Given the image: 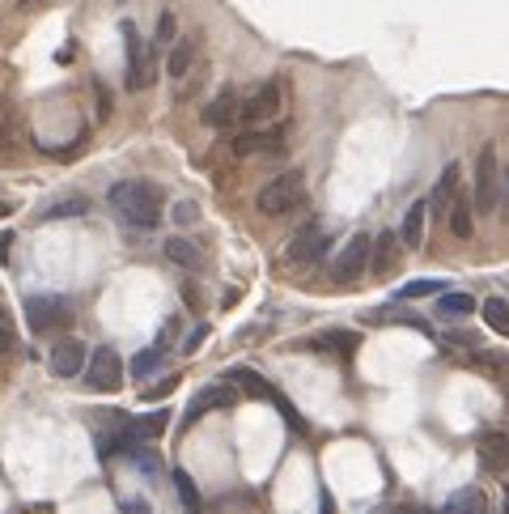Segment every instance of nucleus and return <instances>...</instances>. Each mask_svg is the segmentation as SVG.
<instances>
[{"mask_svg": "<svg viewBox=\"0 0 509 514\" xmlns=\"http://www.w3.org/2000/svg\"><path fill=\"white\" fill-rule=\"evenodd\" d=\"M107 205L115 209V217L124 225H132V230H153L165 213V195L157 183L127 179V183H115V187H110Z\"/></svg>", "mask_w": 509, "mask_h": 514, "instance_id": "f257e3e1", "label": "nucleus"}, {"mask_svg": "<svg viewBox=\"0 0 509 514\" xmlns=\"http://www.w3.org/2000/svg\"><path fill=\"white\" fill-rule=\"evenodd\" d=\"M501 195H505V170L496 162V149L484 145L480 157H476V179H471V205L480 217H493L501 209Z\"/></svg>", "mask_w": 509, "mask_h": 514, "instance_id": "f03ea898", "label": "nucleus"}, {"mask_svg": "<svg viewBox=\"0 0 509 514\" xmlns=\"http://www.w3.org/2000/svg\"><path fill=\"white\" fill-rule=\"evenodd\" d=\"M302 200H306L302 170H285V175H276V179H268L259 187V195H255V205H259L263 217H285V213H293Z\"/></svg>", "mask_w": 509, "mask_h": 514, "instance_id": "7ed1b4c3", "label": "nucleus"}, {"mask_svg": "<svg viewBox=\"0 0 509 514\" xmlns=\"http://www.w3.org/2000/svg\"><path fill=\"white\" fill-rule=\"evenodd\" d=\"M26 323L30 332H60L72 323V302L64 293H34L26 298Z\"/></svg>", "mask_w": 509, "mask_h": 514, "instance_id": "20e7f679", "label": "nucleus"}, {"mask_svg": "<svg viewBox=\"0 0 509 514\" xmlns=\"http://www.w3.org/2000/svg\"><path fill=\"white\" fill-rule=\"evenodd\" d=\"M280 102H285V94H280V81H259L247 98H242V107H238V124H247V128L276 124Z\"/></svg>", "mask_w": 509, "mask_h": 514, "instance_id": "39448f33", "label": "nucleus"}, {"mask_svg": "<svg viewBox=\"0 0 509 514\" xmlns=\"http://www.w3.org/2000/svg\"><path fill=\"white\" fill-rule=\"evenodd\" d=\"M124 47H127V90L153 85V77H157V47L140 43L132 22H124Z\"/></svg>", "mask_w": 509, "mask_h": 514, "instance_id": "423d86ee", "label": "nucleus"}, {"mask_svg": "<svg viewBox=\"0 0 509 514\" xmlns=\"http://www.w3.org/2000/svg\"><path fill=\"white\" fill-rule=\"evenodd\" d=\"M370 255H373V238L353 234L344 243V251L335 255V264H331V281H335V285H353V281H361L365 277V268H370Z\"/></svg>", "mask_w": 509, "mask_h": 514, "instance_id": "0eeeda50", "label": "nucleus"}, {"mask_svg": "<svg viewBox=\"0 0 509 514\" xmlns=\"http://www.w3.org/2000/svg\"><path fill=\"white\" fill-rule=\"evenodd\" d=\"M85 387L90 391H119L124 387V357L110 345L94 348L90 353V366H85Z\"/></svg>", "mask_w": 509, "mask_h": 514, "instance_id": "6e6552de", "label": "nucleus"}, {"mask_svg": "<svg viewBox=\"0 0 509 514\" xmlns=\"http://www.w3.org/2000/svg\"><path fill=\"white\" fill-rule=\"evenodd\" d=\"M327 251H331V234L318 222H310V225H302V230L289 238L285 260H289V264H297V268H310V264H318Z\"/></svg>", "mask_w": 509, "mask_h": 514, "instance_id": "1a4fd4ad", "label": "nucleus"}, {"mask_svg": "<svg viewBox=\"0 0 509 514\" xmlns=\"http://www.w3.org/2000/svg\"><path fill=\"white\" fill-rule=\"evenodd\" d=\"M85 366H90V348H85L77 336L55 340V348L47 353V370H52L55 378H77V375H85Z\"/></svg>", "mask_w": 509, "mask_h": 514, "instance_id": "9d476101", "label": "nucleus"}, {"mask_svg": "<svg viewBox=\"0 0 509 514\" xmlns=\"http://www.w3.org/2000/svg\"><path fill=\"white\" fill-rule=\"evenodd\" d=\"M476 455L488 476H509V438L501 430H484L476 438Z\"/></svg>", "mask_w": 509, "mask_h": 514, "instance_id": "9b49d317", "label": "nucleus"}, {"mask_svg": "<svg viewBox=\"0 0 509 514\" xmlns=\"http://www.w3.org/2000/svg\"><path fill=\"white\" fill-rule=\"evenodd\" d=\"M458 179H463L458 162H450V167L438 175L433 195H429V213H433V222H446V217H450V209H455V200H458Z\"/></svg>", "mask_w": 509, "mask_h": 514, "instance_id": "f8f14e48", "label": "nucleus"}, {"mask_svg": "<svg viewBox=\"0 0 509 514\" xmlns=\"http://www.w3.org/2000/svg\"><path fill=\"white\" fill-rule=\"evenodd\" d=\"M285 149V132L280 128H247L242 137H234L238 157H255V153H280Z\"/></svg>", "mask_w": 509, "mask_h": 514, "instance_id": "ddd939ff", "label": "nucleus"}, {"mask_svg": "<svg viewBox=\"0 0 509 514\" xmlns=\"http://www.w3.org/2000/svg\"><path fill=\"white\" fill-rule=\"evenodd\" d=\"M119 455H145V438H140L132 425L119 433H110V438H98V459L107 463V459H119Z\"/></svg>", "mask_w": 509, "mask_h": 514, "instance_id": "4468645a", "label": "nucleus"}, {"mask_svg": "<svg viewBox=\"0 0 509 514\" xmlns=\"http://www.w3.org/2000/svg\"><path fill=\"white\" fill-rule=\"evenodd\" d=\"M238 107H242V98H238L230 85H225V90H221V94L204 107V115H200V119H204L208 128H230L238 119Z\"/></svg>", "mask_w": 509, "mask_h": 514, "instance_id": "2eb2a0df", "label": "nucleus"}, {"mask_svg": "<svg viewBox=\"0 0 509 514\" xmlns=\"http://www.w3.org/2000/svg\"><path fill=\"white\" fill-rule=\"evenodd\" d=\"M425 222H429V200H416L412 209L403 213V225H400V243L408 251H420V243H425Z\"/></svg>", "mask_w": 509, "mask_h": 514, "instance_id": "dca6fc26", "label": "nucleus"}, {"mask_svg": "<svg viewBox=\"0 0 509 514\" xmlns=\"http://www.w3.org/2000/svg\"><path fill=\"white\" fill-rule=\"evenodd\" d=\"M230 400H234V391L225 387V383H212V387H204L192 404H187V425H192V421H200L204 413H212V408H230Z\"/></svg>", "mask_w": 509, "mask_h": 514, "instance_id": "f3484780", "label": "nucleus"}, {"mask_svg": "<svg viewBox=\"0 0 509 514\" xmlns=\"http://www.w3.org/2000/svg\"><path fill=\"white\" fill-rule=\"evenodd\" d=\"M395 264H400V234H395V230H382V234H378V243H373L370 268L378 272V277H386Z\"/></svg>", "mask_w": 509, "mask_h": 514, "instance_id": "a211bd4d", "label": "nucleus"}, {"mask_svg": "<svg viewBox=\"0 0 509 514\" xmlns=\"http://www.w3.org/2000/svg\"><path fill=\"white\" fill-rule=\"evenodd\" d=\"M195 56H200V43L195 39H179L174 47H170V60H165V72L174 77V81H183L187 72H192Z\"/></svg>", "mask_w": 509, "mask_h": 514, "instance_id": "6ab92c4d", "label": "nucleus"}, {"mask_svg": "<svg viewBox=\"0 0 509 514\" xmlns=\"http://www.w3.org/2000/svg\"><path fill=\"white\" fill-rule=\"evenodd\" d=\"M446 225H450V234L463 238V243L476 234V205H471L463 192H458V200H455V209H450V217H446Z\"/></svg>", "mask_w": 509, "mask_h": 514, "instance_id": "aec40b11", "label": "nucleus"}, {"mask_svg": "<svg viewBox=\"0 0 509 514\" xmlns=\"http://www.w3.org/2000/svg\"><path fill=\"white\" fill-rule=\"evenodd\" d=\"M165 260H170V264H179V268H187V272H195V268L204 264L200 247L187 243V238H165Z\"/></svg>", "mask_w": 509, "mask_h": 514, "instance_id": "412c9836", "label": "nucleus"}, {"mask_svg": "<svg viewBox=\"0 0 509 514\" xmlns=\"http://www.w3.org/2000/svg\"><path fill=\"white\" fill-rule=\"evenodd\" d=\"M441 514H488V506H484V493L480 489H455L450 493V501L441 506Z\"/></svg>", "mask_w": 509, "mask_h": 514, "instance_id": "4be33fe9", "label": "nucleus"}, {"mask_svg": "<svg viewBox=\"0 0 509 514\" xmlns=\"http://www.w3.org/2000/svg\"><path fill=\"white\" fill-rule=\"evenodd\" d=\"M310 348H318V353H353V348L361 345L357 332H318L306 340Z\"/></svg>", "mask_w": 509, "mask_h": 514, "instance_id": "5701e85b", "label": "nucleus"}, {"mask_svg": "<svg viewBox=\"0 0 509 514\" xmlns=\"http://www.w3.org/2000/svg\"><path fill=\"white\" fill-rule=\"evenodd\" d=\"M85 213H90V200H85V195H69V200L47 205L39 222H69V217H85Z\"/></svg>", "mask_w": 509, "mask_h": 514, "instance_id": "b1692460", "label": "nucleus"}, {"mask_svg": "<svg viewBox=\"0 0 509 514\" xmlns=\"http://www.w3.org/2000/svg\"><path fill=\"white\" fill-rule=\"evenodd\" d=\"M162 357H165V348L162 345H149L145 353H137V357H132V366H127V370H132V378H137V383H145V378H149L153 370L162 366Z\"/></svg>", "mask_w": 509, "mask_h": 514, "instance_id": "393cba45", "label": "nucleus"}, {"mask_svg": "<svg viewBox=\"0 0 509 514\" xmlns=\"http://www.w3.org/2000/svg\"><path fill=\"white\" fill-rule=\"evenodd\" d=\"M471 310H476L471 293H441L438 298V315H446V319H458V315H471Z\"/></svg>", "mask_w": 509, "mask_h": 514, "instance_id": "a878e982", "label": "nucleus"}, {"mask_svg": "<svg viewBox=\"0 0 509 514\" xmlns=\"http://www.w3.org/2000/svg\"><path fill=\"white\" fill-rule=\"evenodd\" d=\"M480 310H484V319H488V328H493V332L509 336V302H501V298H488Z\"/></svg>", "mask_w": 509, "mask_h": 514, "instance_id": "bb28decb", "label": "nucleus"}, {"mask_svg": "<svg viewBox=\"0 0 509 514\" xmlns=\"http://www.w3.org/2000/svg\"><path fill=\"white\" fill-rule=\"evenodd\" d=\"M174 485H179L183 510H187V514H200V489H195V481L183 472V468H174Z\"/></svg>", "mask_w": 509, "mask_h": 514, "instance_id": "cd10ccee", "label": "nucleus"}, {"mask_svg": "<svg viewBox=\"0 0 509 514\" xmlns=\"http://www.w3.org/2000/svg\"><path fill=\"white\" fill-rule=\"evenodd\" d=\"M433 293H446V281H433V277H420V281H412V285H403L400 290V298H433Z\"/></svg>", "mask_w": 509, "mask_h": 514, "instance_id": "c85d7f7f", "label": "nucleus"}, {"mask_svg": "<svg viewBox=\"0 0 509 514\" xmlns=\"http://www.w3.org/2000/svg\"><path fill=\"white\" fill-rule=\"evenodd\" d=\"M174 34H179V17L165 9V14L157 17V43H153V47H170V43H179Z\"/></svg>", "mask_w": 509, "mask_h": 514, "instance_id": "c756f323", "label": "nucleus"}, {"mask_svg": "<svg viewBox=\"0 0 509 514\" xmlns=\"http://www.w3.org/2000/svg\"><path fill=\"white\" fill-rule=\"evenodd\" d=\"M165 413H149V417H140L137 425H132V430L140 433V438H157V433H165Z\"/></svg>", "mask_w": 509, "mask_h": 514, "instance_id": "7c9ffc66", "label": "nucleus"}, {"mask_svg": "<svg viewBox=\"0 0 509 514\" xmlns=\"http://www.w3.org/2000/svg\"><path fill=\"white\" fill-rule=\"evenodd\" d=\"M195 217H200V209H195L192 200H179V205H174V222L179 225H192Z\"/></svg>", "mask_w": 509, "mask_h": 514, "instance_id": "2f4dec72", "label": "nucleus"}, {"mask_svg": "<svg viewBox=\"0 0 509 514\" xmlns=\"http://www.w3.org/2000/svg\"><path fill=\"white\" fill-rule=\"evenodd\" d=\"M174 387H179V378H162L157 387H149V400H162V395H170Z\"/></svg>", "mask_w": 509, "mask_h": 514, "instance_id": "473e14b6", "label": "nucleus"}, {"mask_svg": "<svg viewBox=\"0 0 509 514\" xmlns=\"http://www.w3.org/2000/svg\"><path fill=\"white\" fill-rule=\"evenodd\" d=\"M124 514H153V506L145 498H127L124 501Z\"/></svg>", "mask_w": 509, "mask_h": 514, "instance_id": "72a5a7b5", "label": "nucleus"}, {"mask_svg": "<svg viewBox=\"0 0 509 514\" xmlns=\"http://www.w3.org/2000/svg\"><path fill=\"white\" fill-rule=\"evenodd\" d=\"M9 340H14V336H9V315L0 310V345H9Z\"/></svg>", "mask_w": 509, "mask_h": 514, "instance_id": "f704fd0d", "label": "nucleus"}, {"mask_svg": "<svg viewBox=\"0 0 509 514\" xmlns=\"http://www.w3.org/2000/svg\"><path fill=\"white\" fill-rule=\"evenodd\" d=\"M9 247H14V234H9V230H0V260L9 255Z\"/></svg>", "mask_w": 509, "mask_h": 514, "instance_id": "c9c22d12", "label": "nucleus"}, {"mask_svg": "<svg viewBox=\"0 0 509 514\" xmlns=\"http://www.w3.org/2000/svg\"><path fill=\"white\" fill-rule=\"evenodd\" d=\"M9 145V119H5V107H0V149Z\"/></svg>", "mask_w": 509, "mask_h": 514, "instance_id": "e433bc0d", "label": "nucleus"}, {"mask_svg": "<svg viewBox=\"0 0 509 514\" xmlns=\"http://www.w3.org/2000/svg\"><path fill=\"white\" fill-rule=\"evenodd\" d=\"M318 514H335V501H331V493H323V498H318Z\"/></svg>", "mask_w": 509, "mask_h": 514, "instance_id": "4c0bfd02", "label": "nucleus"}, {"mask_svg": "<svg viewBox=\"0 0 509 514\" xmlns=\"http://www.w3.org/2000/svg\"><path fill=\"white\" fill-rule=\"evenodd\" d=\"M204 336H208V328H195V332L187 336V348H195V345H200V340H204Z\"/></svg>", "mask_w": 509, "mask_h": 514, "instance_id": "58836bf2", "label": "nucleus"}, {"mask_svg": "<svg viewBox=\"0 0 509 514\" xmlns=\"http://www.w3.org/2000/svg\"><path fill=\"white\" fill-rule=\"evenodd\" d=\"M505 217H509V167H505Z\"/></svg>", "mask_w": 509, "mask_h": 514, "instance_id": "ea45409f", "label": "nucleus"}, {"mask_svg": "<svg viewBox=\"0 0 509 514\" xmlns=\"http://www.w3.org/2000/svg\"><path fill=\"white\" fill-rule=\"evenodd\" d=\"M34 5H47V0H22V9H34Z\"/></svg>", "mask_w": 509, "mask_h": 514, "instance_id": "a19ab883", "label": "nucleus"}, {"mask_svg": "<svg viewBox=\"0 0 509 514\" xmlns=\"http://www.w3.org/2000/svg\"><path fill=\"white\" fill-rule=\"evenodd\" d=\"M9 213H14V209H9V205H5V200H0V217H9Z\"/></svg>", "mask_w": 509, "mask_h": 514, "instance_id": "79ce46f5", "label": "nucleus"}]
</instances>
